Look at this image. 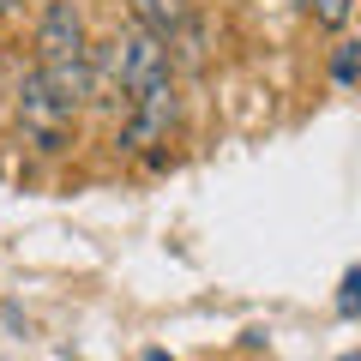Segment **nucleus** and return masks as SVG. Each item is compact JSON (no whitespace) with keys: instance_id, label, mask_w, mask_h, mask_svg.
<instances>
[{"instance_id":"0eeeda50","label":"nucleus","mask_w":361,"mask_h":361,"mask_svg":"<svg viewBox=\"0 0 361 361\" xmlns=\"http://www.w3.org/2000/svg\"><path fill=\"white\" fill-rule=\"evenodd\" d=\"M355 307H361V271H349V277H343V295H337V313L349 319Z\"/></svg>"},{"instance_id":"f03ea898","label":"nucleus","mask_w":361,"mask_h":361,"mask_svg":"<svg viewBox=\"0 0 361 361\" xmlns=\"http://www.w3.org/2000/svg\"><path fill=\"white\" fill-rule=\"evenodd\" d=\"M37 66L42 78H49V90L61 97L66 109H85L90 85H97V54H90V37H85V18H78L73 0H49L37 18Z\"/></svg>"},{"instance_id":"6e6552de","label":"nucleus","mask_w":361,"mask_h":361,"mask_svg":"<svg viewBox=\"0 0 361 361\" xmlns=\"http://www.w3.org/2000/svg\"><path fill=\"white\" fill-rule=\"evenodd\" d=\"M145 361H169V355H163V349H151V355H145Z\"/></svg>"},{"instance_id":"39448f33","label":"nucleus","mask_w":361,"mask_h":361,"mask_svg":"<svg viewBox=\"0 0 361 361\" xmlns=\"http://www.w3.org/2000/svg\"><path fill=\"white\" fill-rule=\"evenodd\" d=\"M349 6H355V0H307L313 25H325V30H343L349 25Z\"/></svg>"},{"instance_id":"7ed1b4c3","label":"nucleus","mask_w":361,"mask_h":361,"mask_svg":"<svg viewBox=\"0 0 361 361\" xmlns=\"http://www.w3.org/2000/svg\"><path fill=\"white\" fill-rule=\"evenodd\" d=\"M73 121L78 109H66L61 97L49 90V78L30 66L25 78H18V133H25V145H37V151H66V139H73Z\"/></svg>"},{"instance_id":"423d86ee","label":"nucleus","mask_w":361,"mask_h":361,"mask_svg":"<svg viewBox=\"0 0 361 361\" xmlns=\"http://www.w3.org/2000/svg\"><path fill=\"white\" fill-rule=\"evenodd\" d=\"M331 73H337V85H355L361 78V42H343V49H337Z\"/></svg>"},{"instance_id":"1a4fd4ad","label":"nucleus","mask_w":361,"mask_h":361,"mask_svg":"<svg viewBox=\"0 0 361 361\" xmlns=\"http://www.w3.org/2000/svg\"><path fill=\"white\" fill-rule=\"evenodd\" d=\"M6 6H13V0H0V13H6Z\"/></svg>"},{"instance_id":"f257e3e1","label":"nucleus","mask_w":361,"mask_h":361,"mask_svg":"<svg viewBox=\"0 0 361 361\" xmlns=\"http://www.w3.org/2000/svg\"><path fill=\"white\" fill-rule=\"evenodd\" d=\"M109 73H115V85H121V103H127L115 145L121 151H151V145H163L169 127H175V109H180L175 54H169L145 25H127L115 37V49H109Z\"/></svg>"},{"instance_id":"9d476101","label":"nucleus","mask_w":361,"mask_h":361,"mask_svg":"<svg viewBox=\"0 0 361 361\" xmlns=\"http://www.w3.org/2000/svg\"><path fill=\"white\" fill-rule=\"evenodd\" d=\"M343 361H361V355H343Z\"/></svg>"},{"instance_id":"20e7f679","label":"nucleus","mask_w":361,"mask_h":361,"mask_svg":"<svg viewBox=\"0 0 361 361\" xmlns=\"http://www.w3.org/2000/svg\"><path fill=\"white\" fill-rule=\"evenodd\" d=\"M133 25H145L157 42H163L169 54H180V61H205V30H199V18L180 6V0H133Z\"/></svg>"}]
</instances>
